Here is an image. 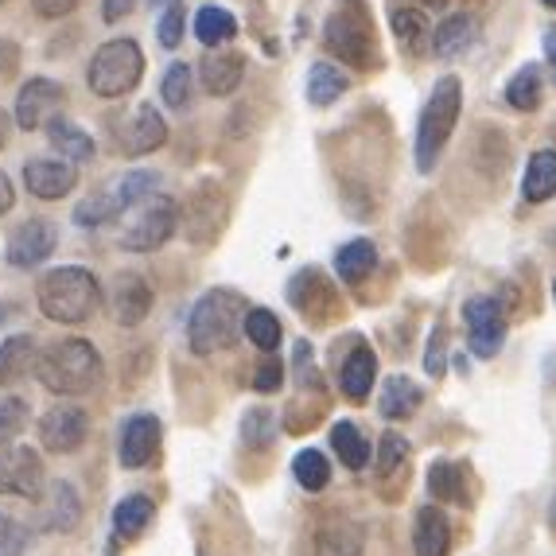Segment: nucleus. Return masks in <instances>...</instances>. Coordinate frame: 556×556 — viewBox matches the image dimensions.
<instances>
[{
	"label": "nucleus",
	"instance_id": "1",
	"mask_svg": "<svg viewBox=\"0 0 556 556\" xmlns=\"http://www.w3.org/2000/svg\"><path fill=\"white\" fill-rule=\"evenodd\" d=\"M102 354L90 339H59L36 362V378L43 381L47 393L59 397H83L102 386Z\"/></svg>",
	"mask_w": 556,
	"mask_h": 556
},
{
	"label": "nucleus",
	"instance_id": "2",
	"mask_svg": "<svg viewBox=\"0 0 556 556\" xmlns=\"http://www.w3.org/2000/svg\"><path fill=\"white\" fill-rule=\"evenodd\" d=\"M39 312H43L51 324H86V319L98 312L102 304V285L90 269L83 265H63V269H51L39 277L36 288Z\"/></svg>",
	"mask_w": 556,
	"mask_h": 556
},
{
	"label": "nucleus",
	"instance_id": "3",
	"mask_svg": "<svg viewBox=\"0 0 556 556\" xmlns=\"http://www.w3.org/2000/svg\"><path fill=\"white\" fill-rule=\"evenodd\" d=\"M245 312H250L245 300L238 292H230V288L203 292L195 300V307H191V316H187V343H191V351L199 358H206V354H218L226 346H233L241 324H245Z\"/></svg>",
	"mask_w": 556,
	"mask_h": 556
},
{
	"label": "nucleus",
	"instance_id": "4",
	"mask_svg": "<svg viewBox=\"0 0 556 556\" xmlns=\"http://www.w3.org/2000/svg\"><path fill=\"white\" fill-rule=\"evenodd\" d=\"M459 110H464V86L455 75L437 78L432 93H428L425 110L417 121V167L420 176H428L444 156L447 140H452L455 125H459Z\"/></svg>",
	"mask_w": 556,
	"mask_h": 556
},
{
	"label": "nucleus",
	"instance_id": "5",
	"mask_svg": "<svg viewBox=\"0 0 556 556\" xmlns=\"http://www.w3.org/2000/svg\"><path fill=\"white\" fill-rule=\"evenodd\" d=\"M324 43L331 55L358 66V71L378 66V36H374V20L362 0H339L334 4V12L327 16Z\"/></svg>",
	"mask_w": 556,
	"mask_h": 556
},
{
	"label": "nucleus",
	"instance_id": "6",
	"mask_svg": "<svg viewBox=\"0 0 556 556\" xmlns=\"http://www.w3.org/2000/svg\"><path fill=\"white\" fill-rule=\"evenodd\" d=\"M140 75H144V55H140L137 39H110L93 51L90 66H86V86L98 98L113 102V98L137 90Z\"/></svg>",
	"mask_w": 556,
	"mask_h": 556
},
{
	"label": "nucleus",
	"instance_id": "7",
	"mask_svg": "<svg viewBox=\"0 0 556 556\" xmlns=\"http://www.w3.org/2000/svg\"><path fill=\"white\" fill-rule=\"evenodd\" d=\"M176 226H179L176 199H167L156 191V195H149L144 203L132 206V218L125 223V230H121V250H129V253L160 250V245L172 241Z\"/></svg>",
	"mask_w": 556,
	"mask_h": 556
},
{
	"label": "nucleus",
	"instance_id": "8",
	"mask_svg": "<svg viewBox=\"0 0 556 556\" xmlns=\"http://www.w3.org/2000/svg\"><path fill=\"white\" fill-rule=\"evenodd\" d=\"M464 324H467V346L475 358H494L506 343V307L494 296H471L464 304Z\"/></svg>",
	"mask_w": 556,
	"mask_h": 556
},
{
	"label": "nucleus",
	"instance_id": "9",
	"mask_svg": "<svg viewBox=\"0 0 556 556\" xmlns=\"http://www.w3.org/2000/svg\"><path fill=\"white\" fill-rule=\"evenodd\" d=\"M47 486V471L39 452L24 444L0 447V494H12V498H28L36 502Z\"/></svg>",
	"mask_w": 556,
	"mask_h": 556
},
{
	"label": "nucleus",
	"instance_id": "10",
	"mask_svg": "<svg viewBox=\"0 0 556 556\" xmlns=\"http://www.w3.org/2000/svg\"><path fill=\"white\" fill-rule=\"evenodd\" d=\"M66 105V90L63 83H55V78H28V83L20 86L16 93V113H12V121H16V129L24 132H36L43 129L47 121L55 117L59 110Z\"/></svg>",
	"mask_w": 556,
	"mask_h": 556
},
{
	"label": "nucleus",
	"instance_id": "11",
	"mask_svg": "<svg viewBox=\"0 0 556 556\" xmlns=\"http://www.w3.org/2000/svg\"><path fill=\"white\" fill-rule=\"evenodd\" d=\"M226 226V191L218 184H199L184 206V230L195 245H211Z\"/></svg>",
	"mask_w": 556,
	"mask_h": 556
},
{
	"label": "nucleus",
	"instance_id": "12",
	"mask_svg": "<svg viewBox=\"0 0 556 556\" xmlns=\"http://www.w3.org/2000/svg\"><path fill=\"white\" fill-rule=\"evenodd\" d=\"M59 245V226L51 218H28V223H20L16 230L9 233V257L12 269H36L43 265Z\"/></svg>",
	"mask_w": 556,
	"mask_h": 556
},
{
	"label": "nucleus",
	"instance_id": "13",
	"mask_svg": "<svg viewBox=\"0 0 556 556\" xmlns=\"http://www.w3.org/2000/svg\"><path fill=\"white\" fill-rule=\"evenodd\" d=\"M86 437H90V417L78 405H55L39 417V440L47 452L71 455L86 444Z\"/></svg>",
	"mask_w": 556,
	"mask_h": 556
},
{
	"label": "nucleus",
	"instance_id": "14",
	"mask_svg": "<svg viewBox=\"0 0 556 556\" xmlns=\"http://www.w3.org/2000/svg\"><path fill=\"white\" fill-rule=\"evenodd\" d=\"M160 437H164L160 417H152V413H132V417L121 425V437H117L121 467H125V471H140V467H149L160 452Z\"/></svg>",
	"mask_w": 556,
	"mask_h": 556
},
{
	"label": "nucleus",
	"instance_id": "15",
	"mask_svg": "<svg viewBox=\"0 0 556 556\" xmlns=\"http://www.w3.org/2000/svg\"><path fill=\"white\" fill-rule=\"evenodd\" d=\"M83 521V498L66 479L47 482L36 498V529L39 533H71Z\"/></svg>",
	"mask_w": 556,
	"mask_h": 556
},
{
	"label": "nucleus",
	"instance_id": "16",
	"mask_svg": "<svg viewBox=\"0 0 556 556\" xmlns=\"http://www.w3.org/2000/svg\"><path fill=\"white\" fill-rule=\"evenodd\" d=\"M164 140H167V121L156 113V105L132 110V117L117 129L121 156H149V152L164 149Z\"/></svg>",
	"mask_w": 556,
	"mask_h": 556
},
{
	"label": "nucleus",
	"instance_id": "17",
	"mask_svg": "<svg viewBox=\"0 0 556 556\" xmlns=\"http://www.w3.org/2000/svg\"><path fill=\"white\" fill-rule=\"evenodd\" d=\"M75 184H78V172L71 160H28L24 164V187L36 199H43V203H55V199L71 195Z\"/></svg>",
	"mask_w": 556,
	"mask_h": 556
},
{
	"label": "nucleus",
	"instance_id": "18",
	"mask_svg": "<svg viewBox=\"0 0 556 556\" xmlns=\"http://www.w3.org/2000/svg\"><path fill=\"white\" fill-rule=\"evenodd\" d=\"M288 300H292V307H296L300 316L316 319V324L331 319V312H334V288L327 285V277L319 269L296 273L292 285H288Z\"/></svg>",
	"mask_w": 556,
	"mask_h": 556
},
{
	"label": "nucleus",
	"instance_id": "19",
	"mask_svg": "<svg viewBox=\"0 0 556 556\" xmlns=\"http://www.w3.org/2000/svg\"><path fill=\"white\" fill-rule=\"evenodd\" d=\"M110 307H113V319H117L121 327H140L152 312L149 280L137 277V273H121V277L113 280Z\"/></svg>",
	"mask_w": 556,
	"mask_h": 556
},
{
	"label": "nucleus",
	"instance_id": "20",
	"mask_svg": "<svg viewBox=\"0 0 556 556\" xmlns=\"http://www.w3.org/2000/svg\"><path fill=\"white\" fill-rule=\"evenodd\" d=\"M199 78H203V90L214 98H226L241 86L245 78V55L241 51H206L203 63H199Z\"/></svg>",
	"mask_w": 556,
	"mask_h": 556
},
{
	"label": "nucleus",
	"instance_id": "21",
	"mask_svg": "<svg viewBox=\"0 0 556 556\" xmlns=\"http://www.w3.org/2000/svg\"><path fill=\"white\" fill-rule=\"evenodd\" d=\"M374 378H378V354L366 343H354V351L346 354L343 366H339V390H343V397L362 405V401L370 397Z\"/></svg>",
	"mask_w": 556,
	"mask_h": 556
},
{
	"label": "nucleus",
	"instance_id": "22",
	"mask_svg": "<svg viewBox=\"0 0 556 556\" xmlns=\"http://www.w3.org/2000/svg\"><path fill=\"white\" fill-rule=\"evenodd\" d=\"M452 548V521L440 506H420L413 521V553L417 556H447Z\"/></svg>",
	"mask_w": 556,
	"mask_h": 556
},
{
	"label": "nucleus",
	"instance_id": "23",
	"mask_svg": "<svg viewBox=\"0 0 556 556\" xmlns=\"http://www.w3.org/2000/svg\"><path fill=\"white\" fill-rule=\"evenodd\" d=\"M47 129V140H51V149L59 152L63 160H71V164H90L93 160V137L86 129H78L75 121L63 117V113H55V117L43 125Z\"/></svg>",
	"mask_w": 556,
	"mask_h": 556
},
{
	"label": "nucleus",
	"instance_id": "24",
	"mask_svg": "<svg viewBox=\"0 0 556 556\" xmlns=\"http://www.w3.org/2000/svg\"><path fill=\"white\" fill-rule=\"evenodd\" d=\"M39 351L31 334H12L0 343V390H9L16 381H24L31 370H36Z\"/></svg>",
	"mask_w": 556,
	"mask_h": 556
},
{
	"label": "nucleus",
	"instance_id": "25",
	"mask_svg": "<svg viewBox=\"0 0 556 556\" xmlns=\"http://www.w3.org/2000/svg\"><path fill=\"white\" fill-rule=\"evenodd\" d=\"M428 494L437 502H455V506H471V486H467V467L452 459H437L428 467Z\"/></svg>",
	"mask_w": 556,
	"mask_h": 556
},
{
	"label": "nucleus",
	"instance_id": "26",
	"mask_svg": "<svg viewBox=\"0 0 556 556\" xmlns=\"http://www.w3.org/2000/svg\"><path fill=\"white\" fill-rule=\"evenodd\" d=\"M156 518V506H152L149 494H125V498L113 506V538L121 541H137L144 529Z\"/></svg>",
	"mask_w": 556,
	"mask_h": 556
},
{
	"label": "nucleus",
	"instance_id": "27",
	"mask_svg": "<svg viewBox=\"0 0 556 556\" xmlns=\"http://www.w3.org/2000/svg\"><path fill=\"white\" fill-rule=\"evenodd\" d=\"M420 401H425V393H420V386L413 378H405V374H393V378H386V386H381V417L386 420H405L413 417L420 408Z\"/></svg>",
	"mask_w": 556,
	"mask_h": 556
},
{
	"label": "nucleus",
	"instance_id": "28",
	"mask_svg": "<svg viewBox=\"0 0 556 556\" xmlns=\"http://www.w3.org/2000/svg\"><path fill=\"white\" fill-rule=\"evenodd\" d=\"M521 195L526 203H545V199L556 195V152L541 149L529 156L526 176H521Z\"/></svg>",
	"mask_w": 556,
	"mask_h": 556
},
{
	"label": "nucleus",
	"instance_id": "29",
	"mask_svg": "<svg viewBox=\"0 0 556 556\" xmlns=\"http://www.w3.org/2000/svg\"><path fill=\"white\" fill-rule=\"evenodd\" d=\"M374 269H378V250H374L370 238H354L334 253V273H339V280H346V285H362Z\"/></svg>",
	"mask_w": 556,
	"mask_h": 556
},
{
	"label": "nucleus",
	"instance_id": "30",
	"mask_svg": "<svg viewBox=\"0 0 556 556\" xmlns=\"http://www.w3.org/2000/svg\"><path fill=\"white\" fill-rule=\"evenodd\" d=\"M475 36H479L475 20L467 16V12H455V16L440 20V28L432 31V51H437L440 59L459 55V51H467V47L475 43Z\"/></svg>",
	"mask_w": 556,
	"mask_h": 556
},
{
	"label": "nucleus",
	"instance_id": "31",
	"mask_svg": "<svg viewBox=\"0 0 556 556\" xmlns=\"http://www.w3.org/2000/svg\"><path fill=\"white\" fill-rule=\"evenodd\" d=\"M346 86L351 83H346V75L334 63H312V71H307V102L327 110V105H334L343 98Z\"/></svg>",
	"mask_w": 556,
	"mask_h": 556
},
{
	"label": "nucleus",
	"instance_id": "32",
	"mask_svg": "<svg viewBox=\"0 0 556 556\" xmlns=\"http://www.w3.org/2000/svg\"><path fill=\"white\" fill-rule=\"evenodd\" d=\"M331 447L343 459V467H351V471H362V467L370 464V440L362 437V428L354 420H339L331 428Z\"/></svg>",
	"mask_w": 556,
	"mask_h": 556
},
{
	"label": "nucleus",
	"instance_id": "33",
	"mask_svg": "<svg viewBox=\"0 0 556 556\" xmlns=\"http://www.w3.org/2000/svg\"><path fill=\"white\" fill-rule=\"evenodd\" d=\"M195 36L203 47H223L238 36V20H233V12L218 9V4H206V9L195 12Z\"/></svg>",
	"mask_w": 556,
	"mask_h": 556
},
{
	"label": "nucleus",
	"instance_id": "34",
	"mask_svg": "<svg viewBox=\"0 0 556 556\" xmlns=\"http://www.w3.org/2000/svg\"><path fill=\"white\" fill-rule=\"evenodd\" d=\"M156 191H160L156 172H125V176L113 184L110 195L117 199V211L125 214V211H132L137 203H144L149 195H156Z\"/></svg>",
	"mask_w": 556,
	"mask_h": 556
},
{
	"label": "nucleus",
	"instance_id": "35",
	"mask_svg": "<svg viewBox=\"0 0 556 556\" xmlns=\"http://www.w3.org/2000/svg\"><path fill=\"white\" fill-rule=\"evenodd\" d=\"M292 475H296V482L307 494H319L327 482H331V464H327L324 452L304 447V452H296V459H292Z\"/></svg>",
	"mask_w": 556,
	"mask_h": 556
},
{
	"label": "nucleus",
	"instance_id": "36",
	"mask_svg": "<svg viewBox=\"0 0 556 556\" xmlns=\"http://www.w3.org/2000/svg\"><path fill=\"white\" fill-rule=\"evenodd\" d=\"M241 331L250 334V343L257 346V351L273 354L280 346V319L273 316L269 307H250L245 312V324H241Z\"/></svg>",
	"mask_w": 556,
	"mask_h": 556
},
{
	"label": "nucleus",
	"instance_id": "37",
	"mask_svg": "<svg viewBox=\"0 0 556 556\" xmlns=\"http://www.w3.org/2000/svg\"><path fill=\"white\" fill-rule=\"evenodd\" d=\"M506 102L514 105V110L521 113H533L541 105V71L533 63H526L518 71V75L510 78V86H506Z\"/></svg>",
	"mask_w": 556,
	"mask_h": 556
},
{
	"label": "nucleus",
	"instance_id": "38",
	"mask_svg": "<svg viewBox=\"0 0 556 556\" xmlns=\"http://www.w3.org/2000/svg\"><path fill=\"white\" fill-rule=\"evenodd\" d=\"M191 90H195V75H191V66H187V63L167 66L164 83H160V98H164V105H172V110H184V105L191 102Z\"/></svg>",
	"mask_w": 556,
	"mask_h": 556
},
{
	"label": "nucleus",
	"instance_id": "39",
	"mask_svg": "<svg viewBox=\"0 0 556 556\" xmlns=\"http://www.w3.org/2000/svg\"><path fill=\"white\" fill-rule=\"evenodd\" d=\"M362 538L351 526H324L316 538V556H358Z\"/></svg>",
	"mask_w": 556,
	"mask_h": 556
},
{
	"label": "nucleus",
	"instance_id": "40",
	"mask_svg": "<svg viewBox=\"0 0 556 556\" xmlns=\"http://www.w3.org/2000/svg\"><path fill=\"white\" fill-rule=\"evenodd\" d=\"M117 199L110 195V191H102V195H90L83 199V203L75 206V223L83 226V230H98V226L113 223L117 218Z\"/></svg>",
	"mask_w": 556,
	"mask_h": 556
},
{
	"label": "nucleus",
	"instance_id": "41",
	"mask_svg": "<svg viewBox=\"0 0 556 556\" xmlns=\"http://www.w3.org/2000/svg\"><path fill=\"white\" fill-rule=\"evenodd\" d=\"M241 440L250 447H269L277 440V417L269 408H250L245 420H241Z\"/></svg>",
	"mask_w": 556,
	"mask_h": 556
},
{
	"label": "nucleus",
	"instance_id": "42",
	"mask_svg": "<svg viewBox=\"0 0 556 556\" xmlns=\"http://www.w3.org/2000/svg\"><path fill=\"white\" fill-rule=\"evenodd\" d=\"M405 459H408V440L401 432H386L378 440V475L390 479V475H397L405 467Z\"/></svg>",
	"mask_w": 556,
	"mask_h": 556
},
{
	"label": "nucleus",
	"instance_id": "43",
	"mask_svg": "<svg viewBox=\"0 0 556 556\" xmlns=\"http://www.w3.org/2000/svg\"><path fill=\"white\" fill-rule=\"evenodd\" d=\"M28 425V405L20 397H9V393H0V447L16 440Z\"/></svg>",
	"mask_w": 556,
	"mask_h": 556
},
{
	"label": "nucleus",
	"instance_id": "44",
	"mask_svg": "<svg viewBox=\"0 0 556 556\" xmlns=\"http://www.w3.org/2000/svg\"><path fill=\"white\" fill-rule=\"evenodd\" d=\"M184 24H187L184 4H179V0H172V4H164V16H160V28H156L160 47H167V51H176L179 39H184Z\"/></svg>",
	"mask_w": 556,
	"mask_h": 556
},
{
	"label": "nucleus",
	"instance_id": "45",
	"mask_svg": "<svg viewBox=\"0 0 556 556\" xmlns=\"http://www.w3.org/2000/svg\"><path fill=\"white\" fill-rule=\"evenodd\" d=\"M425 31H428V24H425V16H420L417 9H397V12H393V36H397L405 47H417L420 39H425Z\"/></svg>",
	"mask_w": 556,
	"mask_h": 556
},
{
	"label": "nucleus",
	"instance_id": "46",
	"mask_svg": "<svg viewBox=\"0 0 556 556\" xmlns=\"http://www.w3.org/2000/svg\"><path fill=\"white\" fill-rule=\"evenodd\" d=\"M28 526H20L16 518H9V514H0V556H24V548H28Z\"/></svg>",
	"mask_w": 556,
	"mask_h": 556
},
{
	"label": "nucleus",
	"instance_id": "47",
	"mask_svg": "<svg viewBox=\"0 0 556 556\" xmlns=\"http://www.w3.org/2000/svg\"><path fill=\"white\" fill-rule=\"evenodd\" d=\"M280 386H285V362L269 354V358L257 366V374H253V390H257V393H277Z\"/></svg>",
	"mask_w": 556,
	"mask_h": 556
},
{
	"label": "nucleus",
	"instance_id": "48",
	"mask_svg": "<svg viewBox=\"0 0 556 556\" xmlns=\"http://www.w3.org/2000/svg\"><path fill=\"white\" fill-rule=\"evenodd\" d=\"M425 370H428V378H444V370H447V351H444V327H432V334H428V351H425Z\"/></svg>",
	"mask_w": 556,
	"mask_h": 556
},
{
	"label": "nucleus",
	"instance_id": "49",
	"mask_svg": "<svg viewBox=\"0 0 556 556\" xmlns=\"http://www.w3.org/2000/svg\"><path fill=\"white\" fill-rule=\"evenodd\" d=\"M78 9V0H31V12L39 20H63Z\"/></svg>",
	"mask_w": 556,
	"mask_h": 556
},
{
	"label": "nucleus",
	"instance_id": "50",
	"mask_svg": "<svg viewBox=\"0 0 556 556\" xmlns=\"http://www.w3.org/2000/svg\"><path fill=\"white\" fill-rule=\"evenodd\" d=\"M132 4H137V0H102V20L105 24H117V20L129 16Z\"/></svg>",
	"mask_w": 556,
	"mask_h": 556
},
{
	"label": "nucleus",
	"instance_id": "51",
	"mask_svg": "<svg viewBox=\"0 0 556 556\" xmlns=\"http://www.w3.org/2000/svg\"><path fill=\"white\" fill-rule=\"evenodd\" d=\"M20 63V47L12 39H0V75H12Z\"/></svg>",
	"mask_w": 556,
	"mask_h": 556
},
{
	"label": "nucleus",
	"instance_id": "52",
	"mask_svg": "<svg viewBox=\"0 0 556 556\" xmlns=\"http://www.w3.org/2000/svg\"><path fill=\"white\" fill-rule=\"evenodd\" d=\"M12 206H16V187H12V179L0 172V214H9Z\"/></svg>",
	"mask_w": 556,
	"mask_h": 556
},
{
	"label": "nucleus",
	"instance_id": "53",
	"mask_svg": "<svg viewBox=\"0 0 556 556\" xmlns=\"http://www.w3.org/2000/svg\"><path fill=\"white\" fill-rule=\"evenodd\" d=\"M9 129H12V121H9V113L0 110V149L9 144Z\"/></svg>",
	"mask_w": 556,
	"mask_h": 556
},
{
	"label": "nucleus",
	"instance_id": "54",
	"mask_svg": "<svg viewBox=\"0 0 556 556\" xmlns=\"http://www.w3.org/2000/svg\"><path fill=\"white\" fill-rule=\"evenodd\" d=\"M545 51H548V66H553V75H556V31L545 39Z\"/></svg>",
	"mask_w": 556,
	"mask_h": 556
},
{
	"label": "nucleus",
	"instance_id": "55",
	"mask_svg": "<svg viewBox=\"0 0 556 556\" xmlns=\"http://www.w3.org/2000/svg\"><path fill=\"white\" fill-rule=\"evenodd\" d=\"M548 521H553V529H556V498H553V506H548Z\"/></svg>",
	"mask_w": 556,
	"mask_h": 556
},
{
	"label": "nucleus",
	"instance_id": "56",
	"mask_svg": "<svg viewBox=\"0 0 556 556\" xmlns=\"http://www.w3.org/2000/svg\"><path fill=\"white\" fill-rule=\"evenodd\" d=\"M4 319H9V307H0V324H4Z\"/></svg>",
	"mask_w": 556,
	"mask_h": 556
},
{
	"label": "nucleus",
	"instance_id": "57",
	"mask_svg": "<svg viewBox=\"0 0 556 556\" xmlns=\"http://www.w3.org/2000/svg\"><path fill=\"white\" fill-rule=\"evenodd\" d=\"M152 4H172V0H152Z\"/></svg>",
	"mask_w": 556,
	"mask_h": 556
},
{
	"label": "nucleus",
	"instance_id": "58",
	"mask_svg": "<svg viewBox=\"0 0 556 556\" xmlns=\"http://www.w3.org/2000/svg\"><path fill=\"white\" fill-rule=\"evenodd\" d=\"M425 4H444V0H425Z\"/></svg>",
	"mask_w": 556,
	"mask_h": 556
},
{
	"label": "nucleus",
	"instance_id": "59",
	"mask_svg": "<svg viewBox=\"0 0 556 556\" xmlns=\"http://www.w3.org/2000/svg\"><path fill=\"white\" fill-rule=\"evenodd\" d=\"M545 4H548V9H556V0H545Z\"/></svg>",
	"mask_w": 556,
	"mask_h": 556
},
{
	"label": "nucleus",
	"instance_id": "60",
	"mask_svg": "<svg viewBox=\"0 0 556 556\" xmlns=\"http://www.w3.org/2000/svg\"><path fill=\"white\" fill-rule=\"evenodd\" d=\"M553 300H556V285H553Z\"/></svg>",
	"mask_w": 556,
	"mask_h": 556
}]
</instances>
